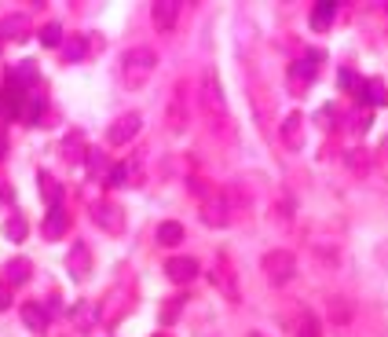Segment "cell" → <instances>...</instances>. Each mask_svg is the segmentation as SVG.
<instances>
[{
	"instance_id": "27",
	"label": "cell",
	"mask_w": 388,
	"mask_h": 337,
	"mask_svg": "<svg viewBox=\"0 0 388 337\" xmlns=\"http://www.w3.org/2000/svg\"><path fill=\"white\" fill-rule=\"evenodd\" d=\"M62 37H67V33L59 30V23H48L45 30H40V45H45V48H59Z\"/></svg>"
},
{
	"instance_id": "20",
	"label": "cell",
	"mask_w": 388,
	"mask_h": 337,
	"mask_svg": "<svg viewBox=\"0 0 388 337\" xmlns=\"http://www.w3.org/2000/svg\"><path fill=\"white\" fill-rule=\"evenodd\" d=\"M84 165H89V176H92V180H99V183H106V176H110V168H114V161L106 158L103 151H89Z\"/></svg>"
},
{
	"instance_id": "15",
	"label": "cell",
	"mask_w": 388,
	"mask_h": 337,
	"mask_svg": "<svg viewBox=\"0 0 388 337\" xmlns=\"http://www.w3.org/2000/svg\"><path fill=\"white\" fill-rule=\"evenodd\" d=\"M37 187H40V198H45L48 209H59L62 205V187L52 173H37Z\"/></svg>"
},
{
	"instance_id": "6",
	"label": "cell",
	"mask_w": 388,
	"mask_h": 337,
	"mask_svg": "<svg viewBox=\"0 0 388 337\" xmlns=\"http://www.w3.org/2000/svg\"><path fill=\"white\" fill-rule=\"evenodd\" d=\"M89 217H92L103 231H110V235L125 231V213H121L114 202H92V205H89Z\"/></svg>"
},
{
	"instance_id": "33",
	"label": "cell",
	"mask_w": 388,
	"mask_h": 337,
	"mask_svg": "<svg viewBox=\"0 0 388 337\" xmlns=\"http://www.w3.org/2000/svg\"><path fill=\"white\" fill-rule=\"evenodd\" d=\"M249 337H264V333H249Z\"/></svg>"
},
{
	"instance_id": "8",
	"label": "cell",
	"mask_w": 388,
	"mask_h": 337,
	"mask_svg": "<svg viewBox=\"0 0 388 337\" xmlns=\"http://www.w3.org/2000/svg\"><path fill=\"white\" fill-rule=\"evenodd\" d=\"M198 261H194V257H172L169 264H165V275L172 279V282H176V286H187V282H194V279H198Z\"/></svg>"
},
{
	"instance_id": "17",
	"label": "cell",
	"mask_w": 388,
	"mask_h": 337,
	"mask_svg": "<svg viewBox=\"0 0 388 337\" xmlns=\"http://www.w3.org/2000/svg\"><path fill=\"white\" fill-rule=\"evenodd\" d=\"M67 227H70V217L62 213V205H59V209H48L45 227H40V231H45V239H48V242H55L59 235H67Z\"/></svg>"
},
{
	"instance_id": "34",
	"label": "cell",
	"mask_w": 388,
	"mask_h": 337,
	"mask_svg": "<svg viewBox=\"0 0 388 337\" xmlns=\"http://www.w3.org/2000/svg\"><path fill=\"white\" fill-rule=\"evenodd\" d=\"M154 337H169V333H154Z\"/></svg>"
},
{
	"instance_id": "4",
	"label": "cell",
	"mask_w": 388,
	"mask_h": 337,
	"mask_svg": "<svg viewBox=\"0 0 388 337\" xmlns=\"http://www.w3.org/2000/svg\"><path fill=\"white\" fill-rule=\"evenodd\" d=\"M198 213L209 227H227L231 224V195L227 191H205Z\"/></svg>"
},
{
	"instance_id": "29",
	"label": "cell",
	"mask_w": 388,
	"mask_h": 337,
	"mask_svg": "<svg viewBox=\"0 0 388 337\" xmlns=\"http://www.w3.org/2000/svg\"><path fill=\"white\" fill-rule=\"evenodd\" d=\"M8 239H11V242H23V239H26V224L18 220V217L8 220Z\"/></svg>"
},
{
	"instance_id": "12",
	"label": "cell",
	"mask_w": 388,
	"mask_h": 337,
	"mask_svg": "<svg viewBox=\"0 0 388 337\" xmlns=\"http://www.w3.org/2000/svg\"><path fill=\"white\" fill-rule=\"evenodd\" d=\"M30 37V18L26 15H8L0 18V40H8V45H18V40Z\"/></svg>"
},
{
	"instance_id": "1",
	"label": "cell",
	"mask_w": 388,
	"mask_h": 337,
	"mask_svg": "<svg viewBox=\"0 0 388 337\" xmlns=\"http://www.w3.org/2000/svg\"><path fill=\"white\" fill-rule=\"evenodd\" d=\"M202 107H205V121L212 125L217 136H231V114H227V96L220 88V77L217 70H205V81H202Z\"/></svg>"
},
{
	"instance_id": "23",
	"label": "cell",
	"mask_w": 388,
	"mask_h": 337,
	"mask_svg": "<svg viewBox=\"0 0 388 337\" xmlns=\"http://www.w3.org/2000/svg\"><path fill=\"white\" fill-rule=\"evenodd\" d=\"M293 337H322V323L315 312H300V319L293 326Z\"/></svg>"
},
{
	"instance_id": "25",
	"label": "cell",
	"mask_w": 388,
	"mask_h": 337,
	"mask_svg": "<svg viewBox=\"0 0 388 337\" xmlns=\"http://www.w3.org/2000/svg\"><path fill=\"white\" fill-rule=\"evenodd\" d=\"M158 242H161V246H180V242H183V224L165 220V224L158 227Z\"/></svg>"
},
{
	"instance_id": "5",
	"label": "cell",
	"mask_w": 388,
	"mask_h": 337,
	"mask_svg": "<svg viewBox=\"0 0 388 337\" xmlns=\"http://www.w3.org/2000/svg\"><path fill=\"white\" fill-rule=\"evenodd\" d=\"M319 62H322V52L312 48V52H304V59H297L293 67H290V84H293V92H297V96H304V88L315 81Z\"/></svg>"
},
{
	"instance_id": "19",
	"label": "cell",
	"mask_w": 388,
	"mask_h": 337,
	"mask_svg": "<svg viewBox=\"0 0 388 337\" xmlns=\"http://www.w3.org/2000/svg\"><path fill=\"white\" fill-rule=\"evenodd\" d=\"M30 261H23V257H11L8 264H4V282L8 286H23V282H30Z\"/></svg>"
},
{
	"instance_id": "3",
	"label": "cell",
	"mask_w": 388,
	"mask_h": 337,
	"mask_svg": "<svg viewBox=\"0 0 388 337\" xmlns=\"http://www.w3.org/2000/svg\"><path fill=\"white\" fill-rule=\"evenodd\" d=\"M261 268H264V275H268L271 286H286L293 279V271H297V261H293L290 249H271V253H264Z\"/></svg>"
},
{
	"instance_id": "22",
	"label": "cell",
	"mask_w": 388,
	"mask_h": 337,
	"mask_svg": "<svg viewBox=\"0 0 388 337\" xmlns=\"http://www.w3.org/2000/svg\"><path fill=\"white\" fill-rule=\"evenodd\" d=\"M363 99L366 103H370V107H384V103H388V92H384V81L381 77H370V81H363Z\"/></svg>"
},
{
	"instance_id": "26",
	"label": "cell",
	"mask_w": 388,
	"mask_h": 337,
	"mask_svg": "<svg viewBox=\"0 0 388 337\" xmlns=\"http://www.w3.org/2000/svg\"><path fill=\"white\" fill-rule=\"evenodd\" d=\"M187 125V110H183V92H176L172 96V107H169V129L172 132H180Z\"/></svg>"
},
{
	"instance_id": "18",
	"label": "cell",
	"mask_w": 388,
	"mask_h": 337,
	"mask_svg": "<svg viewBox=\"0 0 388 337\" xmlns=\"http://www.w3.org/2000/svg\"><path fill=\"white\" fill-rule=\"evenodd\" d=\"M59 48H62V59H67V62H81L84 55H89V40H84L81 33H67Z\"/></svg>"
},
{
	"instance_id": "7",
	"label": "cell",
	"mask_w": 388,
	"mask_h": 337,
	"mask_svg": "<svg viewBox=\"0 0 388 337\" xmlns=\"http://www.w3.org/2000/svg\"><path fill=\"white\" fill-rule=\"evenodd\" d=\"M139 125H143V114L139 110H128V114H121L110 129H106V143H114V147H121V143H128L136 132H139Z\"/></svg>"
},
{
	"instance_id": "32",
	"label": "cell",
	"mask_w": 388,
	"mask_h": 337,
	"mask_svg": "<svg viewBox=\"0 0 388 337\" xmlns=\"http://www.w3.org/2000/svg\"><path fill=\"white\" fill-rule=\"evenodd\" d=\"M0 154H4V139H0Z\"/></svg>"
},
{
	"instance_id": "14",
	"label": "cell",
	"mask_w": 388,
	"mask_h": 337,
	"mask_svg": "<svg viewBox=\"0 0 388 337\" xmlns=\"http://www.w3.org/2000/svg\"><path fill=\"white\" fill-rule=\"evenodd\" d=\"M283 143L290 147V151H300V147H304V118L300 114H290L283 121Z\"/></svg>"
},
{
	"instance_id": "13",
	"label": "cell",
	"mask_w": 388,
	"mask_h": 337,
	"mask_svg": "<svg viewBox=\"0 0 388 337\" xmlns=\"http://www.w3.org/2000/svg\"><path fill=\"white\" fill-rule=\"evenodd\" d=\"M23 323H26L33 333H45V330H48V323H52V312H48L45 304L30 301V304H23Z\"/></svg>"
},
{
	"instance_id": "11",
	"label": "cell",
	"mask_w": 388,
	"mask_h": 337,
	"mask_svg": "<svg viewBox=\"0 0 388 337\" xmlns=\"http://www.w3.org/2000/svg\"><path fill=\"white\" fill-rule=\"evenodd\" d=\"M67 268H70V275L81 282V279H89V271H92V253L84 242H74V249L67 253Z\"/></svg>"
},
{
	"instance_id": "28",
	"label": "cell",
	"mask_w": 388,
	"mask_h": 337,
	"mask_svg": "<svg viewBox=\"0 0 388 337\" xmlns=\"http://www.w3.org/2000/svg\"><path fill=\"white\" fill-rule=\"evenodd\" d=\"M8 81H11V84H18V81H26V84H30V81H37V67H33V62H23V67H15V70H11Z\"/></svg>"
},
{
	"instance_id": "16",
	"label": "cell",
	"mask_w": 388,
	"mask_h": 337,
	"mask_svg": "<svg viewBox=\"0 0 388 337\" xmlns=\"http://www.w3.org/2000/svg\"><path fill=\"white\" fill-rule=\"evenodd\" d=\"M333 15H337V4H330V0H322V4H315V8H312L308 23H312V30H315V33H326V30L333 26Z\"/></svg>"
},
{
	"instance_id": "30",
	"label": "cell",
	"mask_w": 388,
	"mask_h": 337,
	"mask_svg": "<svg viewBox=\"0 0 388 337\" xmlns=\"http://www.w3.org/2000/svg\"><path fill=\"white\" fill-rule=\"evenodd\" d=\"M341 88H352V92H359V88H363V81H359L352 70H341Z\"/></svg>"
},
{
	"instance_id": "10",
	"label": "cell",
	"mask_w": 388,
	"mask_h": 337,
	"mask_svg": "<svg viewBox=\"0 0 388 337\" xmlns=\"http://www.w3.org/2000/svg\"><path fill=\"white\" fill-rule=\"evenodd\" d=\"M150 18H154L158 33H172L176 30V18H180V4L176 0H158V4L150 8Z\"/></svg>"
},
{
	"instance_id": "21",
	"label": "cell",
	"mask_w": 388,
	"mask_h": 337,
	"mask_svg": "<svg viewBox=\"0 0 388 337\" xmlns=\"http://www.w3.org/2000/svg\"><path fill=\"white\" fill-rule=\"evenodd\" d=\"M62 158L74 161V165L89 158V143H84V136H81V132H70L67 139H62Z\"/></svg>"
},
{
	"instance_id": "24",
	"label": "cell",
	"mask_w": 388,
	"mask_h": 337,
	"mask_svg": "<svg viewBox=\"0 0 388 337\" xmlns=\"http://www.w3.org/2000/svg\"><path fill=\"white\" fill-rule=\"evenodd\" d=\"M23 118H26V125H45V96L30 92V99L23 103Z\"/></svg>"
},
{
	"instance_id": "2",
	"label": "cell",
	"mask_w": 388,
	"mask_h": 337,
	"mask_svg": "<svg viewBox=\"0 0 388 337\" xmlns=\"http://www.w3.org/2000/svg\"><path fill=\"white\" fill-rule=\"evenodd\" d=\"M154 67H158V52L154 48H147V45H139V48H128L125 55H121V81H125V88H143V84L150 81V74H154Z\"/></svg>"
},
{
	"instance_id": "9",
	"label": "cell",
	"mask_w": 388,
	"mask_h": 337,
	"mask_svg": "<svg viewBox=\"0 0 388 337\" xmlns=\"http://www.w3.org/2000/svg\"><path fill=\"white\" fill-rule=\"evenodd\" d=\"M23 103H26V92L18 88V84H4V92H0V118L4 121H15V118H23Z\"/></svg>"
},
{
	"instance_id": "31",
	"label": "cell",
	"mask_w": 388,
	"mask_h": 337,
	"mask_svg": "<svg viewBox=\"0 0 388 337\" xmlns=\"http://www.w3.org/2000/svg\"><path fill=\"white\" fill-rule=\"evenodd\" d=\"M8 308H11V286L0 279V312H8Z\"/></svg>"
}]
</instances>
